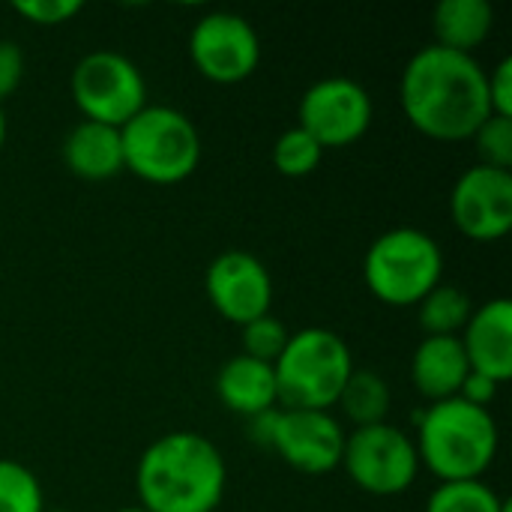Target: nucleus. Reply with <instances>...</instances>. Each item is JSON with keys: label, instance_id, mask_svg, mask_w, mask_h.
I'll return each mask as SVG.
<instances>
[{"label": "nucleus", "instance_id": "nucleus-1", "mask_svg": "<svg viewBox=\"0 0 512 512\" xmlns=\"http://www.w3.org/2000/svg\"><path fill=\"white\" fill-rule=\"evenodd\" d=\"M399 99L408 123L444 144L471 141L477 126L492 114L480 60L435 42L405 63Z\"/></svg>", "mask_w": 512, "mask_h": 512}, {"label": "nucleus", "instance_id": "nucleus-2", "mask_svg": "<svg viewBox=\"0 0 512 512\" xmlns=\"http://www.w3.org/2000/svg\"><path fill=\"white\" fill-rule=\"evenodd\" d=\"M225 456L198 432H168L138 459L135 492L147 512H216L225 498Z\"/></svg>", "mask_w": 512, "mask_h": 512}, {"label": "nucleus", "instance_id": "nucleus-3", "mask_svg": "<svg viewBox=\"0 0 512 512\" xmlns=\"http://www.w3.org/2000/svg\"><path fill=\"white\" fill-rule=\"evenodd\" d=\"M417 456L441 483L483 480L501 444L492 411L474 408L462 399H444L423 408L417 417Z\"/></svg>", "mask_w": 512, "mask_h": 512}, {"label": "nucleus", "instance_id": "nucleus-4", "mask_svg": "<svg viewBox=\"0 0 512 512\" xmlns=\"http://www.w3.org/2000/svg\"><path fill=\"white\" fill-rule=\"evenodd\" d=\"M273 372L279 408L333 411L354 372V354L339 333L327 327H303L291 333Z\"/></svg>", "mask_w": 512, "mask_h": 512}, {"label": "nucleus", "instance_id": "nucleus-5", "mask_svg": "<svg viewBox=\"0 0 512 512\" xmlns=\"http://www.w3.org/2000/svg\"><path fill=\"white\" fill-rule=\"evenodd\" d=\"M120 141L123 168L153 186L183 183L201 165V132L171 105L147 102L129 123L120 126Z\"/></svg>", "mask_w": 512, "mask_h": 512}, {"label": "nucleus", "instance_id": "nucleus-6", "mask_svg": "<svg viewBox=\"0 0 512 512\" xmlns=\"http://www.w3.org/2000/svg\"><path fill=\"white\" fill-rule=\"evenodd\" d=\"M363 279L375 300L396 309L417 306L444 279V252L420 228H390L372 240L363 258Z\"/></svg>", "mask_w": 512, "mask_h": 512}, {"label": "nucleus", "instance_id": "nucleus-7", "mask_svg": "<svg viewBox=\"0 0 512 512\" xmlns=\"http://www.w3.org/2000/svg\"><path fill=\"white\" fill-rule=\"evenodd\" d=\"M249 423L252 438L300 474L318 477L342 465L345 429L333 411L273 408Z\"/></svg>", "mask_w": 512, "mask_h": 512}, {"label": "nucleus", "instance_id": "nucleus-8", "mask_svg": "<svg viewBox=\"0 0 512 512\" xmlns=\"http://www.w3.org/2000/svg\"><path fill=\"white\" fill-rule=\"evenodd\" d=\"M69 93L84 120L117 129L147 105V81L141 69L111 48L90 51L75 63Z\"/></svg>", "mask_w": 512, "mask_h": 512}, {"label": "nucleus", "instance_id": "nucleus-9", "mask_svg": "<svg viewBox=\"0 0 512 512\" xmlns=\"http://www.w3.org/2000/svg\"><path fill=\"white\" fill-rule=\"evenodd\" d=\"M339 468H345L351 483L366 495L393 498L414 486L420 474V456L414 438L405 429L393 423H378L345 435Z\"/></svg>", "mask_w": 512, "mask_h": 512}, {"label": "nucleus", "instance_id": "nucleus-10", "mask_svg": "<svg viewBox=\"0 0 512 512\" xmlns=\"http://www.w3.org/2000/svg\"><path fill=\"white\" fill-rule=\"evenodd\" d=\"M375 117L369 90L354 78H321L315 81L297 105V126L309 132L321 150H342L357 144Z\"/></svg>", "mask_w": 512, "mask_h": 512}, {"label": "nucleus", "instance_id": "nucleus-11", "mask_svg": "<svg viewBox=\"0 0 512 512\" xmlns=\"http://www.w3.org/2000/svg\"><path fill=\"white\" fill-rule=\"evenodd\" d=\"M189 60L213 84H240L261 63V39L249 18L237 12H207L189 33Z\"/></svg>", "mask_w": 512, "mask_h": 512}, {"label": "nucleus", "instance_id": "nucleus-12", "mask_svg": "<svg viewBox=\"0 0 512 512\" xmlns=\"http://www.w3.org/2000/svg\"><path fill=\"white\" fill-rule=\"evenodd\" d=\"M450 219L474 243H498L512 228V171L471 165L450 192Z\"/></svg>", "mask_w": 512, "mask_h": 512}, {"label": "nucleus", "instance_id": "nucleus-13", "mask_svg": "<svg viewBox=\"0 0 512 512\" xmlns=\"http://www.w3.org/2000/svg\"><path fill=\"white\" fill-rule=\"evenodd\" d=\"M210 306L231 324L243 327L273 309V276L261 258L243 249L216 255L204 276Z\"/></svg>", "mask_w": 512, "mask_h": 512}, {"label": "nucleus", "instance_id": "nucleus-14", "mask_svg": "<svg viewBox=\"0 0 512 512\" xmlns=\"http://www.w3.org/2000/svg\"><path fill=\"white\" fill-rule=\"evenodd\" d=\"M465 357L474 372L489 375L504 384L512 378V303L495 297L483 306H474L462 336Z\"/></svg>", "mask_w": 512, "mask_h": 512}, {"label": "nucleus", "instance_id": "nucleus-15", "mask_svg": "<svg viewBox=\"0 0 512 512\" xmlns=\"http://www.w3.org/2000/svg\"><path fill=\"white\" fill-rule=\"evenodd\" d=\"M468 372L471 363L459 336H423L411 357V384L429 405L456 399Z\"/></svg>", "mask_w": 512, "mask_h": 512}, {"label": "nucleus", "instance_id": "nucleus-16", "mask_svg": "<svg viewBox=\"0 0 512 512\" xmlns=\"http://www.w3.org/2000/svg\"><path fill=\"white\" fill-rule=\"evenodd\" d=\"M216 396L228 411H234V414H240L246 420H255V417L279 408L276 372H273L270 363L237 354L219 369Z\"/></svg>", "mask_w": 512, "mask_h": 512}, {"label": "nucleus", "instance_id": "nucleus-17", "mask_svg": "<svg viewBox=\"0 0 512 512\" xmlns=\"http://www.w3.org/2000/svg\"><path fill=\"white\" fill-rule=\"evenodd\" d=\"M63 162L78 180L102 183L123 174V141L117 126L81 120L63 138Z\"/></svg>", "mask_w": 512, "mask_h": 512}, {"label": "nucleus", "instance_id": "nucleus-18", "mask_svg": "<svg viewBox=\"0 0 512 512\" xmlns=\"http://www.w3.org/2000/svg\"><path fill=\"white\" fill-rule=\"evenodd\" d=\"M495 9L489 0H444L432 12L435 45L459 54H471L492 36Z\"/></svg>", "mask_w": 512, "mask_h": 512}, {"label": "nucleus", "instance_id": "nucleus-19", "mask_svg": "<svg viewBox=\"0 0 512 512\" xmlns=\"http://www.w3.org/2000/svg\"><path fill=\"white\" fill-rule=\"evenodd\" d=\"M393 405V393L387 387V381L378 372H366V369H354L336 408L345 414V420L354 429H366V426H378L387 423Z\"/></svg>", "mask_w": 512, "mask_h": 512}, {"label": "nucleus", "instance_id": "nucleus-20", "mask_svg": "<svg viewBox=\"0 0 512 512\" xmlns=\"http://www.w3.org/2000/svg\"><path fill=\"white\" fill-rule=\"evenodd\" d=\"M414 309H417V324L426 336H462L474 312V303L462 288L441 282Z\"/></svg>", "mask_w": 512, "mask_h": 512}, {"label": "nucleus", "instance_id": "nucleus-21", "mask_svg": "<svg viewBox=\"0 0 512 512\" xmlns=\"http://www.w3.org/2000/svg\"><path fill=\"white\" fill-rule=\"evenodd\" d=\"M510 501H504L483 480H456L438 483L426 501V512H507Z\"/></svg>", "mask_w": 512, "mask_h": 512}, {"label": "nucleus", "instance_id": "nucleus-22", "mask_svg": "<svg viewBox=\"0 0 512 512\" xmlns=\"http://www.w3.org/2000/svg\"><path fill=\"white\" fill-rule=\"evenodd\" d=\"M321 159H324L321 144L309 132H303L297 123L291 129H285L273 144V165L282 177H291V180L315 174Z\"/></svg>", "mask_w": 512, "mask_h": 512}, {"label": "nucleus", "instance_id": "nucleus-23", "mask_svg": "<svg viewBox=\"0 0 512 512\" xmlns=\"http://www.w3.org/2000/svg\"><path fill=\"white\" fill-rule=\"evenodd\" d=\"M45 495L36 474L12 459H0V512H42Z\"/></svg>", "mask_w": 512, "mask_h": 512}, {"label": "nucleus", "instance_id": "nucleus-24", "mask_svg": "<svg viewBox=\"0 0 512 512\" xmlns=\"http://www.w3.org/2000/svg\"><path fill=\"white\" fill-rule=\"evenodd\" d=\"M288 339H291V330L270 312V315H261L240 327V345H243L240 354L273 366L282 357Z\"/></svg>", "mask_w": 512, "mask_h": 512}, {"label": "nucleus", "instance_id": "nucleus-25", "mask_svg": "<svg viewBox=\"0 0 512 512\" xmlns=\"http://www.w3.org/2000/svg\"><path fill=\"white\" fill-rule=\"evenodd\" d=\"M480 165L512 171V117L489 114L471 135Z\"/></svg>", "mask_w": 512, "mask_h": 512}, {"label": "nucleus", "instance_id": "nucleus-26", "mask_svg": "<svg viewBox=\"0 0 512 512\" xmlns=\"http://www.w3.org/2000/svg\"><path fill=\"white\" fill-rule=\"evenodd\" d=\"M81 9H84V3H78V0H21L12 6L15 15H21L24 21L36 24V27L69 24Z\"/></svg>", "mask_w": 512, "mask_h": 512}, {"label": "nucleus", "instance_id": "nucleus-27", "mask_svg": "<svg viewBox=\"0 0 512 512\" xmlns=\"http://www.w3.org/2000/svg\"><path fill=\"white\" fill-rule=\"evenodd\" d=\"M486 93L492 114L512 117V57L498 60L495 69L486 72Z\"/></svg>", "mask_w": 512, "mask_h": 512}, {"label": "nucleus", "instance_id": "nucleus-28", "mask_svg": "<svg viewBox=\"0 0 512 512\" xmlns=\"http://www.w3.org/2000/svg\"><path fill=\"white\" fill-rule=\"evenodd\" d=\"M24 78V51L12 39H0V105L18 90Z\"/></svg>", "mask_w": 512, "mask_h": 512}, {"label": "nucleus", "instance_id": "nucleus-29", "mask_svg": "<svg viewBox=\"0 0 512 512\" xmlns=\"http://www.w3.org/2000/svg\"><path fill=\"white\" fill-rule=\"evenodd\" d=\"M498 390H501L498 381H492L489 375H480V372L471 369L456 399H462V402H468V405H474V408H486V411H489V405L498 399Z\"/></svg>", "mask_w": 512, "mask_h": 512}, {"label": "nucleus", "instance_id": "nucleus-30", "mask_svg": "<svg viewBox=\"0 0 512 512\" xmlns=\"http://www.w3.org/2000/svg\"><path fill=\"white\" fill-rule=\"evenodd\" d=\"M6 144V114H3V105H0V150Z\"/></svg>", "mask_w": 512, "mask_h": 512}, {"label": "nucleus", "instance_id": "nucleus-31", "mask_svg": "<svg viewBox=\"0 0 512 512\" xmlns=\"http://www.w3.org/2000/svg\"><path fill=\"white\" fill-rule=\"evenodd\" d=\"M117 512H147V510H141V507L135 504V507H123V510H117Z\"/></svg>", "mask_w": 512, "mask_h": 512}, {"label": "nucleus", "instance_id": "nucleus-32", "mask_svg": "<svg viewBox=\"0 0 512 512\" xmlns=\"http://www.w3.org/2000/svg\"><path fill=\"white\" fill-rule=\"evenodd\" d=\"M42 512H69V510H42Z\"/></svg>", "mask_w": 512, "mask_h": 512}, {"label": "nucleus", "instance_id": "nucleus-33", "mask_svg": "<svg viewBox=\"0 0 512 512\" xmlns=\"http://www.w3.org/2000/svg\"><path fill=\"white\" fill-rule=\"evenodd\" d=\"M507 512H512V507H510V510H507Z\"/></svg>", "mask_w": 512, "mask_h": 512}]
</instances>
